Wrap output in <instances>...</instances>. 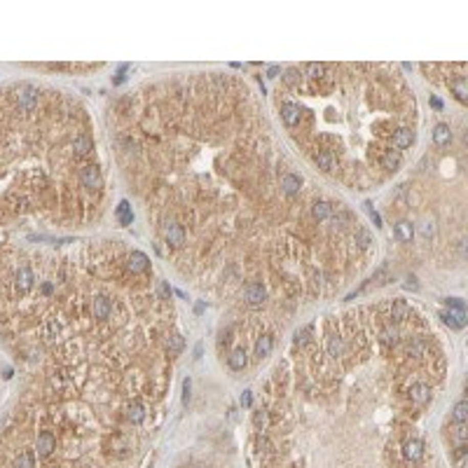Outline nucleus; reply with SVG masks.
<instances>
[{"label": "nucleus", "instance_id": "nucleus-1", "mask_svg": "<svg viewBox=\"0 0 468 468\" xmlns=\"http://www.w3.org/2000/svg\"><path fill=\"white\" fill-rule=\"evenodd\" d=\"M14 101H17L19 110H24V113L33 110L35 105H38V89L31 87V84H24V87L17 89V94H14Z\"/></svg>", "mask_w": 468, "mask_h": 468}, {"label": "nucleus", "instance_id": "nucleus-2", "mask_svg": "<svg viewBox=\"0 0 468 468\" xmlns=\"http://www.w3.org/2000/svg\"><path fill=\"white\" fill-rule=\"evenodd\" d=\"M33 286H35L33 270H31L28 264H21V267L17 270V274H14V288H17L19 293H28Z\"/></svg>", "mask_w": 468, "mask_h": 468}, {"label": "nucleus", "instance_id": "nucleus-3", "mask_svg": "<svg viewBox=\"0 0 468 468\" xmlns=\"http://www.w3.org/2000/svg\"><path fill=\"white\" fill-rule=\"evenodd\" d=\"M80 181H82V185L87 187V190H94V192L103 185V176H101L99 166H94V164L84 166V169L80 171Z\"/></svg>", "mask_w": 468, "mask_h": 468}, {"label": "nucleus", "instance_id": "nucleus-4", "mask_svg": "<svg viewBox=\"0 0 468 468\" xmlns=\"http://www.w3.org/2000/svg\"><path fill=\"white\" fill-rule=\"evenodd\" d=\"M431 386L424 384V382H417V384H412V389H410V400L417 405V408H424V405H429L431 403Z\"/></svg>", "mask_w": 468, "mask_h": 468}, {"label": "nucleus", "instance_id": "nucleus-5", "mask_svg": "<svg viewBox=\"0 0 468 468\" xmlns=\"http://www.w3.org/2000/svg\"><path fill=\"white\" fill-rule=\"evenodd\" d=\"M110 311H113V302L108 298H103V295H99V298H94L92 300V316L94 319H108L110 316Z\"/></svg>", "mask_w": 468, "mask_h": 468}, {"label": "nucleus", "instance_id": "nucleus-6", "mask_svg": "<svg viewBox=\"0 0 468 468\" xmlns=\"http://www.w3.org/2000/svg\"><path fill=\"white\" fill-rule=\"evenodd\" d=\"M127 267L131 274H141V272H145L150 267V260L145 253H141V251H131V255H129L127 260Z\"/></svg>", "mask_w": 468, "mask_h": 468}, {"label": "nucleus", "instance_id": "nucleus-7", "mask_svg": "<svg viewBox=\"0 0 468 468\" xmlns=\"http://www.w3.org/2000/svg\"><path fill=\"white\" fill-rule=\"evenodd\" d=\"M400 162H403L400 150H384L380 157V166L384 171H396L400 166Z\"/></svg>", "mask_w": 468, "mask_h": 468}, {"label": "nucleus", "instance_id": "nucleus-8", "mask_svg": "<svg viewBox=\"0 0 468 468\" xmlns=\"http://www.w3.org/2000/svg\"><path fill=\"white\" fill-rule=\"evenodd\" d=\"M440 319L445 321V325H450L452 330H461L466 325V311H457V309H450V311H442Z\"/></svg>", "mask_w": 468, "mask_h": 468}, {"label": "nucleus", "instance_id": "nucleus-9", "mask_svg": "<svg viewBox=\"0 0 468 468\" xmlns=\"http://www.w3.org/2000/svg\"><path fill=\"white\" fill-rule=\"evenodd\" d=\"M421 454H424V442L417 440V438H412V440H408L403 445V457L410 459V461H419Z\"/></svg>", "mask_w": 468, "mask_h": 468}, {"label": "nucleus", "instance_id": "nucleus-10", "mask_svg": "<svg viewBox=\"0 0 468 468\" xmlns=\"http://www.w3.org/2000/svg\"><path fill=\"white\" fill-rule=\"evenodd\" d=\"M300 117H302L300 105H295V103H283L281 105V120L286 122L288 127H295V124L300 122Z\"/></svg>", "mask_w": 468, "mask_h": 468}, {"label": "nucleus", "instance_id": "nucleus-11", "mask_svg": "<svg viewBox=\"0 0 468 468\" xmlns=\"http://www.w3.org/2000/svg\"><path fill=\"white\" fill-rule=\"evenodd\" d=\"M264 298H267V291H264L262 283H251V286L246 288V302L248 304H262Z\"/></svg>", "mask_w": 468, "mask_h": 468}, {"label": "nucleus", "instance_id": "nucleus-12", "mask_svg": "<svg viewBox=\"0 0 468 468\" xmlns=\"http://www.w3.org/2000/svg\"><path fill=\"white\" fill-rule=\"evenodd\" d=\"M164 237H166V243H171V246H176V248L185 243V232H183L181 225H169L164 232Z\"/></svg>", "mask_w": 468, "mask_h": 468}, {"label": "nucleus", "instance_id": "nucleus-13", "mask_svg": "<svg viewBox=\"0 0 468 468\" xmlns=\"http://www.w3.org/2000/svg\"><path fill=\"white\" fill-rule=\"evenodd\" d=\"M73 150H75L77 154H89L94 150L92 136H87V133H77V136L73 138Z\"/></svg>", "mask_w": 468, "mask_h": 468}, {"label": "nucleus", "instance_id": "nucleus-14", "mask_svg": "<svg viewBox=\"0 0 468 468\" xmlns=\"http://www.w3.org/2000/svg\"><path fill=\"white\" fill-rule=\"evenodd\" d=\"M300 185H302V181L295 173H286V176L281 178V192L283 194H298Z\"/></svg>", "mask_w": 468, "mask_h": 468}, {"label": "nucleus", "instance_id": "nucleus-15", "mask_svg": "<svg viewBox=\"0 0 468 468\" xmlns=\"http://www.w3.org/2000/svg\"><path fill=\"white\" fill-rule=\"evenodd\" d=\"M414 141V133L412 129H398L396 133H393V145H396V150H405L410 148Z\"/></svg>", "mask_w": 468, "mask_h": 468}, {"label": "nucleus", "instance_id": "nucleus-16", "mask_svg": "<svg viewBox=\"0 0 468 468\" xmlns=\"http://www.w3.org/2000/svg\"><path fill=\"white\" fill-rule=\"evenodd\" d=\"M410 316V304L405 300H393L391 302V319L393 321H405Z\"/></svg>", "mask_w": 468, "mask_h": 468}, {"label": "nucleus", "instance_id": "nucleus-17", "mask_svg": "<svg viewBox=\"0 0 468 468\" xmlns=\"http://www.w3.org/2000/svg\"><path fill=\"white\" fill-rule=\"evenodd\" d=\"M127 419L131 421V424H141V421L145 419V408L141 405V403H136V400L129 403L127 405Z\"/></svg>", "mask_w": 468, "mask_h": 468}, {"label": "nucleus", "instance_id": "nucleus-18", "mask_svg": "<svg viewBox=\"0 0 468 468\" xmlns=\"http://www.w3.org/2000/svg\"><path fill=\"white\" fill-rule=\"evenodd\" d=\"M314 162H316V166L323 169V171L335 169V160H332V154L328 152V150H319V152H314Z\"/></svg>", "mask_w": 468, "mask_h": 468}, {"label": "nucleus", "instance_id": "nucleus-19", "mask_svg": "<svg viewBox=\"0 0 468 468\" xmlns=\"http://www.w3.org/2000/svg\"><path fill=\"white\" fill-rule=\"evenodd\" d=\"M398 328L396 325H384V328H382V332H380V340H382V344H384V347H393V344H396L398 342Z\"/></svg>", "mask_w": 468, "mask_h": 468}, {"label": "nucleus", "instance_id": "nucleus-20", "mask_svg": "<svg viewBox=\"0 0 468 468\" xmlns=\"http://www.w3.org/2000/svg\"><path fill=\"white\" fill-rule=\"evenodd\" d=\"M272 347H274V340H272V335H262L258 342H255V356H258V358L270 356Z\"/></svg>", "mask_w": 468, "mask_h": 468}, {"label": "nucleus", "instance_id": "nucleus-21", "mask_svg": "<svg viewBox=\"0 0 468 468\" xmlns=\"http://www.w3.org/2000/svg\"><path fill=\"white\" fill-rule=\"evenodd\" d=\"M227 363H230L232 370H243L246 368V351L243 349H234L230 353V358H227Z\"/></svg>", "mask_w": 468, "mask_h": 468}, {"label": "nucleus", "instance_id": "nucleus-22", "mask_svg": "<svg viewBox=\"0 0 468 468\" xmlns=\"http://www.w3.org/2000/svg\"><path fill=\"white\" fill-rule=\"evenodd\" d=\"M433 141L438 145H447L452 141V131H450V127L447 124H438V127L433 129Z\"/></svg>", "mask_w": 468, "mask_h": 468}, {"label": "nucleus", "instance_id": "nucleus-23", "mask_svg": "<svg viewBox=\"0 0 468 468\" xmlns=\"http://www.w3.org/2000/svg\"><path fill=\"white\" fill-rule=\"evenodd\" d=\"M342 353H344V342H342V337L340 335H330V340H328V356L340 358Z\"/></svg>", "mask_w": 468, "mask_h": 468}, {"label": "nucleus", "instance_id": "nucleus-24", "mask_svg": "<svg viewBox=\"0 0 468 468\" xmlns=\"http://www.w3.org/2000/svg\"><path fill=\"white\" fill-rule=\"evenodd\" d=\"M396 234H398V239H400V241H412V237H414V227H412V222L400 220V222L396 225Z\"/></svg>", "mask_w": 468, "mask_h": 468}, {"label": "nucleus", "instance_id": "nucleus-25", "mask_svg": "<svg viewBox=\"0 0 468 468\" xmlns=\"http://www.w3.org/2000/svg\"><path fill=\"white\" fill-rule=\"evenodd\" d=\"M450 89L454 92V96H457L461 103H466L468 99V87H466V80L463 77H459V80H454V82H450Z\"/></svg>", "mask_w": 468, "mask_h": 468}, {"label": "nucleus", "instance_id": "nucleus-26", "mask_svg": "<svg viewBox=\"0 0 468 468\" xmlns=\"http://www.w3.org/2000/svg\"><path fill=\"white\" fill-rule=\"evenodd\" d=\"M117 220H120L122 225H131L133 213H131V206H129V202H120V206H117Z\"/></svg>", "mask_w": 468, "mask_h": 468}, {"label": "nucleus", "instance_id": "nucleus-27", "mask_svg": "<svg viewBox=\"0 0 468 468\" xmlns=\"http://www.w3.org/2000/svg\"><path fill=\"white\" fill-rule=\"evenodd\" d=\"M311 213H314L316 220H325V218H330L332 213V206L328 204V202H316L314 209H311Z\"/></svg>", "mask_w": 468, "mask_h": 468}, {"label": "nucleus", "instance_id": "nucleus-28", "mask_svg": "<svg viewBox=\"0 0 468 468\" xmlns=\"http://www.w3.org/2000/svg\"><path fill=\"white\" fill-rule=\"evenodd\" d=\"M452 417H454V424H466V419H468V403L466 400H459L457 405H454V412H452Z\"/></svg>", "mask_w": 468, "mask_h": 468}, {"label": "nucleus", "instance_id": "nucleus-29", "mask_svg": "<svg viewBox=\"0 0 468 468\" xmlns=\"http://www.w3.org/2000/svg\"><path fill=\"white\" fill-rule=\"evenodd\" d=\"M183 347H185V340H183L178 332H173V335L166 340V351H169V353H181Z\"/></svg>", "mask_w": 468, "mask_h": 468}, {"label": "nucleus", "instance_id": "nucleus-30", "mask_svg": "<svg viewBox=\"0 0 468 468\" xmlns=\"http://www.w3.org/2000/svg\"><path fill=\"white\" fill-rule=\"evenodd\" d=\"M110 447H113V452H115V454L124 457V454H127V450H129V442L124 440L122 435H115V438L110 440Z\"/></svg>", "mask_w": 468, "mask_h": 468}, {"label": "nucleus", "instance_id": "nucleus-31", "mask_svg": "<svg viewBox=\"0 0 468 468\" xmlns=\"http://www.w3.org/2000/svg\"><path fill=\"white\" fill-rule=\"evenodd\" d=\"M426 349V344L421 340H417V337H412V340H408V353L410 356H421Z\"/></svg>", "mask_w": 468, "mask_h": 468}, {"label": "nucleus", "instance_id": "nucleus-32", "mask_svg": "<svg viewBox=\"0 0 468 468\" xmlns=\"http://www.w3.org/2000/svg\"><path fill=\"white\" fill-rule=\"evenodd\" d=\"M452 431H454L452 435H454V442H457V447L459 445H466V433H468L466 424H454V429H452Z\"/></svg>", "mask_w": 468, "mask_h": 468}, {"label": "nucleus", "instance_id": "nucleus-33", "mask_svg": "<svg viewBox=\"0 0 468 468\" xmlns=\"http://www.w3.org/2000/svg\"><path fill=\"white\" fill-rule=\"evenodd\" d=\"M311 330H314V325H304L302 330L295 332V342H298L300 347H302V344H307V342L311 340Z\"/></svg>", "mask_w": 468, "mask_h": 468}, {"label": "nucleus", "instance_id": "nucleus-34", "mask_svg": "<svg viewBox=\"0 0 468 468\" xmlns=\"http://www.w3.org/2000/svg\"><path fill=\"white\" fill-rule=\"evenodd\" d=\"M356 243L361 248H368L370 243H372V237H370L368 230H356Z\"/></svg>", "mask_w": 468, "mask_h": 468}, {"label": "nucleus", "instance_id": "nucleus-35", "mask_svg": "<svg viewBox=\"0 0 468 468\" xmlns=\"http://www.w3.org/2000/svg\"><path fill=\"white\" fill-rule=\"evenodd\" d=\"M253 424L258 431H262L264 426H267V412H264V410H258V412L253 414Z\"/></svg>", "mask_w": 468, "mask_h": 468}, {"label": "nucleus", "instance_id": "nucleus-36", "mask_svg": "<svg viewBox=\"0 0 468 468\" xmlns=\"http://www.w3.org/2000/svg\"><path fill=\"white\" fill-rule=\"evenodd\" d=\"M365 211H368V215H370V220H372L374 222V227H382V215L380 213H377V211H374L372 209V204H370V202H365Z\"/></svg>", "mask_w": 468, "mask_h": 468}, {"label": "nucleus", "instance_id": "nucleus-37", "mask_svg": "<svg viewBox=\"0 0 468 468\" xmlns=\"http://www.w3.org/2000/svg\"><path fill=\"white\" fill-rule=\"evenodd\" d=\"M323 71H325L323 63H309V66H307L309 77H321V75H323Z\"/></svg>", "mask_w": 468, "mask_h": 468}, {"label": "nucleus", "instance_id": "nucleus-38", "mask_svg": "<svg viewBox=\"0 0 468 468\" xmlns=\"http://www.w3.org/2000/svg\"><path fill=\"white\" fill-rule=\"evenodd\" d=\"M445 302L450 309H457V311H463V309H466V302H463L461 298H447Z\"/></svg>", "mask_w": 468, "mask_h": 468}, {"label": "nucleus", "instance_id": "nucleus-39", "mask_svg": "<svg viewBox=\"0 0 468 468\" xmlns=\"http://www.w3.org/2000/svg\"><path fill=\"white\" fill-rule=\"evenodd\" d=\"M171 288H169V283H166V281H160V298L162 300H169L171 298Z\"/></svg>", "mask_w": 468, "mask_h": 468}, {"label": "nucleus", "instance_id": "nucleus-40", "mask_svg": "<svg viewBox=\"0 0 468 468\" xmlns=\"http://www.w3.org/2000/svg\"><path fill=\"white\" fill-rule=\"evenodd\" d=\"M190 391H192V382H190V377H187V380L183 382V403L190 400Z\"/></svg>", "mask_w": 468, "mask_h": 468}, {"label": "nucleus", "instance_id": "nucleus-41", "mask_svg": "<svg viewBox=\"0 0 468 468\" xmlns=\"http://www.w3.org/2000/svg\"><path fill=\"white\" fill-rule=\"evenodd\" d=\"M421 234H424V239H433V234H435L433 222H426V225L421 227Z\"/></svg>", "mask_w": 468, "mask_h": 468}, {"label": "nucleus", "instance_id": "nucleus-42", "mask_svg": "<svg viewBox=\"0 0 468 468\" xmlns=\"http://www.w3.org/2000/svg\"><path fill=\"white\" fill-rule=\"evenodd\" d=\"M298 77H300V75H298V71H288L283 80H286L288 84H295V82H298Z\"/></svg>", "mask_w": 468, "mask_h": 468}, {"label": "nucleus", "instance_id": "nucleus-43", "mask_svg": "<svg viewBox=\"0 0 468 468\" xmlns=\"http://www.w3.org/2000/svg\"><path fill=\"white\" fill-rule=\"evenodd\" d=\"M251 400H253V398H251V391H243L241 393V408H251Z\"/></svg>", "mask_w": 468, "mask_h": 468}, {"label": "nucleus", "instance_id": "nucleus-44", "mask_svg": "<svg viewBox=\"0 0 468 468\" xmlns=\"http://www.w3.org/2000/svg\"><path fill=\"white\" fill-rule=\"evenodd\" d=\"M435 372L445 374V358H438V361H435Z\"/></svg>", "mask_w": 468, "mask_h": 468}, {"label": "nucleus", "instance_id": "nucleus-45", "mask_svg": "<svg viewBox=\"0 0 468 468\" xmlns=\"http://www.w3.org/2000/svg\"><path fill=\"white\" fill-rule=\"evenodd\" d=\"M52 291H54V286H52V283H42V288H40V293H42V295H52Z\"/></svg>", "mask_w": 468, "mask_h": 468}, {"label": "nucleus", "instance_id": "nucleus-46", "mask_svg": "<svg viewBox=\"0 0 468 468\" xmlns=\"http://www.w3.org/2000/svg\"><path fill=\"white\" fill-rule=\"evenodd\" d=\"M431 105H433L435 110H442V101H440V99H435V96H431Z\"/></svg>", "mask_w": 468, "mask_h": 468}, {"label": "nucleus", "instance_id": "nucleus-47", "mask_svg": "<svg viewBox=\"0 0 468 468\" xmlns=\"http://www.w3.org/2000/svg\"><path fill=\"white\" fill-rule=\"evenodd\" d=\"M405 288H408V291H417V281L408 279V281H405Z\"/></svg>", "mask_w": 468, "mask_h": 468}, {"label": "nucleus", "instance_id": "nucleus-48", "mask_svg": "<svg viewBox=\"0 0 468 468\" xmlns=\"http://www.w3.org/2000/svg\"><path fill=\"white\" fill-rule=\"evenodd\" d=\"M279 71H281L279 66H272V68H270V73H267V75H270V77H276V75H279Z\"/></svg>", "mask_w": 468, "mask_h": 468}, {"label": "nucleus", "instance_id": "nucleus-49", "mask_svg": "<svg viewBox=\"0 0 468 468\" xmlns=\"http://www.w3.org/2000/svg\"><path fill=\"white\" fill-rule=\"evenodd\" d=\"M202 351H204V347H202V344H197V347H194V356H202Z\"/></svg>", "mask_w": 468, "mask_h": 468}, {"label": "nucleus", "instance_id": "nucleus-50", "mask_svg": "<svg viewBox=\"0 0 468 468\" xmlns=\"http://www.w3.org/2000/svg\"><path fill=\"white\" fill-rule=\"evenodd\" d=\"M194 311H197V314H202V311H204V302H199L197 307H194Z\"/></svg>", "mask_w": 468, "mask_h": 468}]
</instances>
